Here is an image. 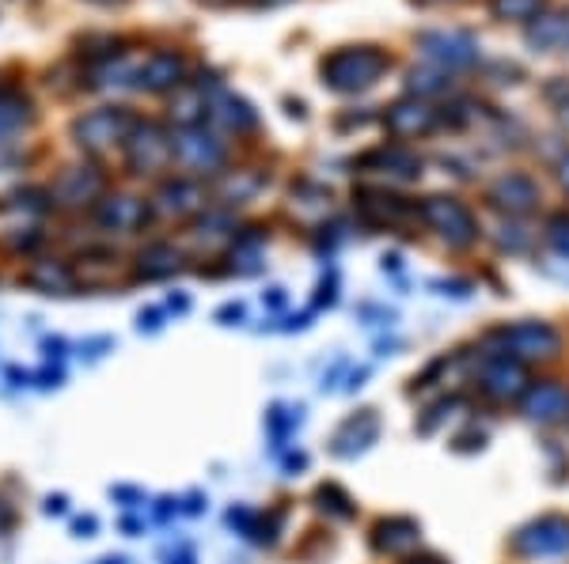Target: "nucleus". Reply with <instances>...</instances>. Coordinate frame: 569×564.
<instances>
[{
	"mask_svg": "<svg viewBox=\"0 0 569 564\" xmlns=\"http://www.w3.org/2000/svg\"><path fill=\"white\" fill-rule=\"evenodd\" d=\"M391 69V57L376 46H345L334 49L331 57H323L319 72H323V84L331 91H342V95H357V91H368L384 72Z\"/></svg>",
	"mask_w": 569,
	"mask_h": 564,
	"instance_id": "nucleus-1",
	"label": "nucleus"
},
{
	"mask_svg": "<svg viewBox=\"0 0 569 564\" xmlns=\"http://www.w3.org/2000/svg\"><path fill=\"white\" fill-rule=\"evenodd\" d=\"M490 356H509V360H550L562 348L555 326L547 322H516V326H501L486 337Z\"/></svg>",
	"mask_w": 569,
	"mask_h": 564,
	"instance_id": "nucleus-2",
	"label": "nucleus"
},
{
	"mask_svg": "<svg viewBox=\"0 0 569 564\" xmlns=\"http://www.w3.org/2000/svg\"><path fill=\"white\" fill-rule=\"evenodd\" d=\"M134 129H137V122L126 106H103V111H92V114H84V118H77L72 137H77V145L84 148V152H106V148L129 140Z\"/></svg>",
	"mask_w": 569,
	"mask_h": 564,
	"instance_id": "nucleus-3",
	"label": "nucleus"
},
{
	"mask_svg": "<svg viewBox=\"0 0 569 564\" xmlns=\"http://www.w3.org/2000/svg\"><path fill=\"white\" fill-rule=\"evenodd\" d=\"M422 220L448 246H471L475 235H478L471 209H467L464 202H456V197H441V194L425 197V202H422Z\"/></svg>",
	"mask_w": 569,
	"mask_h": 564,
	"instance_id": "nucleus-4",
	"label": "nucleus"
},
{
	"mask_svg": "<svg viewBox=\"0 0 569 564\" xmlns=\"http://www.w3.org/2000/svg\"><path fill=\"white\" fill-rule=\"evenodd\" d=\"M171 160L197 174L217 171L225 163V145L213 133H205V126H186L183 133L171 137Z\"/></svg>",
	"mask_w": 569,
	"mask_h": 564,
	"instance_id": "nucleus-5",
	"label": "nucleus"
},
{
	"mask_svg": "<svg viewBox=\"0 0 569 564\" xmlns=\"http://www.w3.org/2000/svg\"><path fill=\"white\" fill-rule=\"evenodd\" d=\"M418 49L441 69H467V65L478 61V43L464 31H422Z\"/></svg>",
	"mask_w": 569,
	"mask_h": 564,
	"instance_id": "nucleus-6",
	"label": "nucleus"
},
{
	"mask_svg": "<svg viewBox=\"0 0 569 564\" xmlns=\"http://www.w3.org/2000/svg\"><path fill=\"white\" fill-rule=\"evenodd\" d=\"M513 550L521 557H558L569 550V519L562 516H543L527 522L521 534L513 538Z\"/></svg>",
	"mask_w": 569,
	"mask_h": 564,
	"instance_id": "nucleus-7",
	"label": "nucleus"
},
{
	"mask_svg": "<svg viewBox=\"0 0 569 564\" xmlns=\"http://www.w3.org/2000/svg\"><path fill=\"white\" fill-rule=\"evenodd\" d=\"M126 148H129V168L137 174H152L171 160V140L163 137V129L152 126V122H145V126L129 133Z\"/></svg>",
	"mask_w": 569,
	"mask_h": 564,
	"instance_id": "nucleus-8",
	"label": "nucleus"
},
{
	"mask_svg": "<svg viewBox=\"0 0 569 564\" xmlns=\"http://www.w3.org/2000/svg\"><path fill=\"white\" fill-rule=\"evenodd\" d=\"M376 439H379V413L361 410V413H353L350 421L338 425V433L331 439V451L338 459H357V454H365Z\"/></svg>",
	"mask_w": 569,
	"mask_h": 564,
	"instance_id": "nucleus-9",
	"label": "nucleus"
},
{
	"mask_svg": "<svg viewBox=\"0 0 569 564\" xmlns=\"http://www.w3.org/2000/svg\"><path fill=\"white\" fill-rule=\"evenodd\" d=\"M482 394H490L493 402H509V398H521L527 391V371L521 360H509V356H490L482 368Z\"/></svg>",
	"mask_w": 569,
	"mask_h": 564,
	"instance_id": "nucleus-10",
	"label": "nucleus"
},
{
	"mask_svg": "<svg viewBox=\"0 0 569 564\" xmlns=\"http://www.w3.org/2000/svg\"><path fill=\"white\" fill-rule=\"evenodd\" d=\"M99 194H103V174H99L95 168H69L61 179L54 182V189H49L54 205H61V209L92 205Z\"/></svg>",
	"mask_w": 569,
	"mask_h": 564,
	"instance_id": "nucleus-11",
	"label": "nucleus"
},
{
	"mask_svg": "<svg viewBox=\"0 0 569 564\" xmlns=\"http://www.w3.org/2000/svg\"><path fill=\"white\" fill-rule=\"evenodd\" d=\"M490 202L498 205L509 217H524L539 205V186H535L527 174H501L490 186Z\"/></svg>",
	"mask_w": 569,
	"mask_h": 564,
	"instance_id": "nucleus-12",
	"label": "nucleus"
},
{
	"mask_svg": "<svg viewBox=\"0 0 569 564\" xmlns=\"http://www.w3.org/2000/svg\"><path fill=\"white\" fill-rule=\"evenodd\" d=\"M186 80V61L171 49H160L152 54L141 69L134 72V84L137 88H148V91H168V88H179Z\"/></svg>",
	"mask_w": 569,
	"mask_h": 564,
	"instance_id": "nucleus-13",
	"label": "nucleus"
},
{
	"mask_svg": "<svg viewBox=\"0 0 569 564\" xmlns=\"http://www.w3.org/2000/svg\"><path fill=\"white\" fill-rule=\"evenodd\" d=\"M387 129L395 133V137H425V133L436 129V111L422 99H402V103H395L391 111H387Z\"/></svg>",
	"mask_w": 569,
	"mask_h": 564,
	"instance_id": "nucleus-14",
	"label": "nucleus"
},
{
	"mask_svg": "<svg viewBox=\"0 0 569 564\" xmlns=\"http://www.w3.org/2000/svg\"><path fill=\"white\" fill-rule=\"evenodd\" d=\"M95 220H99V228H106V231H137L148 223V205L137 202V197H126V194L106 197V202L99 205Z\"/></svg>",
	"mask_w": 569,
	"mask_h": 564,
	"instance_id": "nucleus-15",
	"label": "nucleus"
},
{
	"mask_svg": "<svg viewBox=\"0 0 569 564\" xmlns=\"http://www.w3.org/2000/svg\"><path fill=\"white\" fill-rule=\"evenodd\" d=\"M361 171L391 174V179H418V174H422V160L402 145H384L361 160Z\"/></svg>",
	"mask_w": 569,
	"mask_h": 564,
	"instance_id": "nucleus-16",
	"label": "nucleus"
},
{
	"mask_svg": "<svg viewBox=\"0 0 569 564\" xmlns=\"http://www.w3.org/2000/svg\"><path fill=\"white\" fill-rule=\"evenodd\" d=\"M357 212L365 217L368 223L384 228V223H402L410 217V205L402 197L387 194V189H357Z\"/></svg>",
	"mask_w": 569,
	"mask_h": 564,
	"instance_id": "nucleus-17",
	"label": "nucleus"
},
{
	"mask_svg": "<svg viewBox=\"0 0 569 564\" xmlns=\"http://www.w3.org/2000/svg\"><path fill=\"white\" fill-rule=\"evenodd\" d=\"M569 410V394L566 387L558 383H539L532 391H524V417L527 421H539V425H550Z\"/></svg>",
	"mask_w": 569,
	"mask_h": 564,
	"instance_id": "nucleus-18",
	"label": "nucleus"
},
{
	"mask_svg": "<svg viewBox=\"0 0 569 564\" xmlns=\"http://www.w3.org/2000/svg\"><path fill=\"white\" fill-rule=\"evenodd\" d=\"M205 111H209V122L213 126H225V129H236V133H247L254 129V111L243 103V99L228 95V91H213L209 99H205Z\"/></svg>",
	"mask_w": 569,
	"mask_h": 564,
	"instance_id": "nucleus-19",
	"label": "nucleus"
},
{
	"mask_svg": "<svg viewBox=\"0 0 569 564\" xmlns=\"http://www.w3.org/2000/svg\"><path fill=\"white\" fill-rule=\"evenodd\" d=\"M373 542H376L379 553H407V550H414V545L422 542V527H418L414 519H402V516L384 519L376 527Z\"/></svg>",
	"mask_w": 569,
	"mask_h": 564,
	"instance_id": "nucleus-20",
	"label": "nucleus"
},
{
	"mask_svg": "<svg viewBox=\"0 0 569 564\" xmlns=\"http://www.w3.org/2000/svg\"><path fill=\"white\" fill-rule=\"evenodd\" d=\"M527 43L535 49H547V54H558V49H569V12H550L532 20L527 27Z\"/></svg>",
	"mask_w": 569,
	"mask_h": 564,
	"instance_id": "nucleus-21",
	"label": "nucleus"
},
{
	"mask_svg": "<svg viewBox=\"0 0 569 564\" xmlns=\"http://www.w3.org/2000/svg\"><path fill=\"white\" fill-rule=\"evenodd\" d=\"M31 122V103L12 88H0V145H12Z\"/></svg>",
	"mask_w": 569,
	"mask_h": 564,
	"instance_id": "nucleus-22",
	"label": "nucleus"
},
{
	"mask_svg": "<svg viewBox=\"0 0 569 564\" xmlns=\"http://www.w3.org/2000/svg\"><path fill=\"white\" fill-rule=\"evenodd\" d=\"M205 205V189L197 186V182H168V186L160 189V212H175V217H186V212L202 209Z\"/></svg>",
	"mask_w": 569,
	"mask_h": 564,
	"instance_id": "nucleus-23",
	"label": "nucleus"
},
{
	"mask_svg": "<svg viewBox=\"0 0 569 564\" xmlns=\"http://www.w3.org/2000/svg\"><path fill=\"white\" fill-rule=\"evenodd\" d=\"M179 265H183V254L175 251L171 243H156L141 251V258H137V277L145 280H160V277H171V273H179Z\"/></svg>",
	"mask_w": 569,
	"mask_h": 564,
	"instance_id": "nucleus-24",
	"label": "nucleus"
},
{
	"mask_svg": "<svg viewBox=\"0 0 569 564\" xmlns=\"http://www.w3.org/2000/svg\"><path fill=\"white\" fill-rule=\"evenodd\" d=\"M27 285L43 288V292H69V288L77 285V277H72V269L61 262H35L27 269Z\"/></svg>",
	"mask_w": 569,
	"mask_h": 564,
	"instance_id": "nucleus-25",
	"label": "nucleus"
},
{
	"mask_svg": "<svg viewBox=\"0 0 569 564\" xmlns=\"http://www.w3.org/2000/svg\"><path fill=\"white\" fill-rule=\"evenodd\" d=\"M543 4L547 0H490V12L498 20H521V23H532L543 15Z\"/></svg>",
	"mask_w": 569,
	"mask_h": 564,
	"instance_id": "nucleus-26",
	"label": "nucleus"
},
{
	"mask_svg": "<svg viewBox=\"0 0 569 564\" xmlns=\"http://www.w3.org/2000/svg\"><path fill=\"white\" fill-rule=\"evenodd\" d=\"M448 84L452 80L444 69H414L410 72V91H418V95H444Z\"/></svg>",
	"mask_w": 569,
	"mask_h": 564,
	"instance_id": "nucleus-27",
	"label": "nucleus"
},
{
	"mask_svg": "<svg viewBox=\"0 0 569 564\" xmlns=\"http://www.w3.org/2000/svg\"><path fill=\"white\" fill-rule=\"evenodd\" d=\"M88 269H95V273L84 280V285H106V280L114 277V269H118V262H114V254H88V258H80L77 273H88Z\"/></svg>",
	"mask_w": 569,
	"mask_h": 564,
	"instance_id": "nucleus-28",
	"label": "nucleus"
},
{
	"mask_svg": "<svg viewBox=\"0 0 569 564\" xmlns=\"http://www.w3.org/2000/svg\"><path fill=\"white\" fill-rule=\"evenodd\" d=\"M316 496H319V500H323V504H319V508L331 511V516H338V519H350V516H353L350 496H345L338 485H319V493H316Z\"/></svg>",
	"mask_w": 569,
	"mask_h": 564,
	"instance_id": "nucleus-29",
	"label": "nucleus"
},
{
	"mask_svg": "<svg viewBox=\"0 0 569 564\" xmlns=\"http://www.w3.org/2000/svg\"><path fill=\"white\" fill-rule=\"evenodd\" d=\"M259 186H262L259 174H232V179L225 182V197H232V202H247Z\"/></svg>",
	"mask_w": 569,
	"mask_h": 564,
	"instance_id": "nucleus-30",
	"label": "nucleus"
},
{
	"mask_svg": "<svg viewBox=\"0 0 569 564\" xmlns=\"http://www.w3.org/2000/svg\"><path fill=\"white\" fill-rule=\"evenodd\" d=\"M550 243L558 246V254H566V258H569V217L550 220Z\"/></svg>",
	"mask_w": 569,
	"mask_h": 564,
	"instance_id": "nucleus-31",
	"label": "nucleus"
},
{
	"mask_svg": "<svg viewBox=\"0 0 569 564\" xmlns=\"http://www.w3.org/2000/svg\"><path fill=\"white\" fill-rule=\"evenodd\" d=\"M160 326H163V311H160V307H148V311L137 314V330H141V334H145V330H148V334H156Z\"/></svg>",
	"mask_w": 569,
	"mask_h": 564,
	"instance_id": "nucleus-32",
	"label": "nucleus"
},
{
	"mask_svg": "<svg viewBox=\"0 0 569 564\" xmlns=\"http://www.w3.org/2000/svg\"><path fill=\"white\" fill-rule=\"evenodd\" d=\"M217 319H220V326H236V322L243 319V303H225L217 311Z\"/></svg>",
	"mask_w": 569,
	"mask_h": 564,
	"instance_id": "nucleus-33",
	"label": "nucleus"
},
{
	"mask_svg": "<svg viewBox=\"0 0 569 564\" xmlns=\"http://www.w3.org/2000/svg\"><path fill=\"white\" fill-rule=\"evenodd\" d=\"M111 345H114L111 337H95V342L80 345V356H88V360H99V356H103V348H111Z\"/></svg>",
	"mask_w": 569,
	"mask_h": 564,
	"instance_id": "nucleus-34",
	"label": "nucleus"
},
{
	"mask_svg": "<svg viewBox=\"0 0 569 564\" xmlns=\"http://www.w3.org/2000/svg\"><path fill=\"white\" fill-rule=\"evenodd\" d=\"M95 527H99L95 516H84V519L72 522V534H77V538H92V534H95Z\"/></svg>",
	"mask_w": 569,
	"mask_h": 564,
	"instance_id": "nucleus-35",
	"label": "nucleus"
},
{
	"mask_svg": "<svg viewBox=\"0 0 569 564\" xmlns=\"http://www.w3.org/2000/svg\"><path fill=\"white\" fill-rule=\"evenodd\" d=\"M160 508H156V522H168L171 519V511H175V500H171V496H160Z\"/></svg>",
	"mask_w": 569,
	"mask_h": 564,
	"instance_id": "nucleus-36",
	"label": "nucleus"
},
{
	"mask_svg": "<svg viewBox=\"0 0 569 564\" xmlns=\"http://www.w3.org/2000/svg\"><path fill=\"white\" fill-rule=\"evenodd\" d=\"M205 511V496L202 493H190L186 496V516H202Z\"/></svg>",
	"mask_w": 569,
	"mask_h": 564,
	"instance_id": "nucleus-37",
	"label": "nucleus"
},
{
	"mask_svg": "<svg viewBox=\"0 0 569 564\" xmlns=\"http://www.w3.org/2000/svg\"><path fill=\"white\" fill-rule=\"evenodd\" d=\"M65 496H46V516H65Z\"/></svg>",
	"mask_w": 569,
	"mask_h": 564,
	"instance_id": "nucleus-38",
	"label": "nucleus"
},
{
	"mask_svg": "<svg viewBox=\"0 0 569 564\" xmlns=\"http://www.w3.org/2000/svg\"><path fill=\"white\" fill-rule=\"evenodd\" d=\"M262 300L274 307V311H282V307H285V288H270V296H262Z\"/></svg>",
	"mask_w": 569,
	"mask_h": 564,
	"instance_id": "nucleus-39",
	"label": "nucleus"
},
{
	"mask_svg": "<svg viewBox=\"0 0 569 564\" xmlns=\"http://www.w3.org/2000/svg\"><path fill=\"white\" fill-rule=\"evenodd\" d=\"M38 387H61V371H38Z\"/></svg>",
	"mask_w": 569,
	"mask_h": 564,
	"instance_id": "nucleus-40",
	"label": "nucleus"
},
{
	"mask_svg": "<svg viewBox=\"0 0 569 564\" xmlns=\"http://www.w3.org/2000/svg\"><path fill=\"white\" fill-rule=\"evenodd\" d=\"M111 496H118V500H141V493H137V488H111Z\"/></svg>",
	"mask_w": 569,
	"mask_h": 564,
	"instance_id": "nucleus-41",
	"label": "nucleus"
},
{
	"mask_svg": "<svg viewBox=\"0 0 569 564\" xmlns=\"http://www.w3.org/2000/svg\"><path fill=\"white\" fill-rule=\"evenodd\" d=\"M308 467V454H288L285 459V470H304Z\"/></svg>",
	"mask_w": 569,
	"mask_h": 564,
	"instance_id": "nucleus-42",
	"label": "nucleus"
},
{
	"mask_svg": "<svg viewBox=\"0 0 569 564\" xmlns=\"http://www.w3.org/2000/svg\"><path fill=\"white\" fill-rule=\"evenodd\" d=\"M8 527H12V508H8V504L0 500V534H4Z\"/></svg>",
	"mask_w": 569,
	"mask_h": 564,
	"instance_id": "nucleus-43",
	"label": "nucleus"
},
{
	"mask_svg": "<svg viewBox=\"0 0 569 564\" xmlns=\"http://www.w3.org/2000/svg\"><path fill=\"white\" fill-rule=\"evenodd\" d=\"M171 307H175V311H190V300L186 296H171Z\"/></svg>",
	"mask_w": 569,
	"mask_h": 564,
	"instance_id": "nucleus-44",
	"label": "nucleus"
},
{
	"mask_svg": "<svg viewBox=\"0 0 569 564\" xmlns=\"http://www.w3.org/2000/svg\"><path fill=\"white\" fill-rule=\"evenodd\" d=\"M171 564H194V557H190V550H183V553H179V557L171 561Z\"/></svg>",
	"mask_w": 569,
	"mask_h": 564,
	"instance_id": "nucleus-45",
	"label": "nucleus"
},
{
	"mask_svg": "<svg viewBox=\"0 0 569 564\" xmlns=\"http://www.w3.org/2000/svg\"><path fill=\"white\" fill-rule=\"evenodd\" d=\"M558 174H562V182H566V186H569V156H566V160H562V171H558Z\"/></svg>",
	"mask_w": 569,
	"mask_h": 564,
	"instance_id": "nucleus-46",
	"label": "nucleus"
},
{
	"mask_svg": "<svg viewBox=\"0 0 569 564\" xmlns=\"http://www.w3.org/2000/svg\"><path fill=\"white\" fill-rule=\"evenodd\" d=\"M99 564H129L126 557H106V561H99Z\"/></svg>",
	"mask_w": 569,
	"mask_h": 564,
	"instance_id": "nucleus-47",
	"label": "nucleus"
},
{
	"mask_svg": "<svg viewBox=\"0 0 569 564\" xmlns=\"http://www.w3.org/2000/svg\"><path fill=\"white\" fill-rule=\"evenodd\" d=\"M418 564H444V561H436V557H425V561H418Z\"/></svg>",
	"mask_w": 569,
	"mask_h": 564,
	"instance_id": "nucleus-48",
	"label": "nucleus"
},
{
	"mask_svg": "<svg viewBox=\"0 0 569 564\" xmlns=\"http://www.w3.org/2000/svg\"><path fill=\"white\" fill-rule=\"evenodd\" d=\"M209 4H225V0H209Z\"/></svg>",
	"mask_w": 569,
	"mask_h": 564,
	"instance_id": "nucleus-49",
	"label": "nucleus"
},
{
	"mask_svg": "<svg viewBox=\"0 0 569 564\" xmlns=\"http://www.w3.org/2000/svg\"><path fill=\"white\" fill-rule=\"evenodd\" d=\"M266 4H282V0H266Z\"/></svg>",
	"mask_w": 569,
	"mask_h": 564,
	"instance_id": "nucleus-50",
	"label": "nucleus"
},
{
	"mask_svg": "<svg viewBox=\"0 0 569 564\" xmlns=\"http://www.w3.org/2000/svg\"><path fill=\"white\" fill-rule=\"evenodd\" d=\"M99 4H106V0H99Z\"/></svg>",
	"mask_w": 569,
	"mask_h": 564,
	"instance_id": "nucleus-51",
	"label": "nucleus"
}]
</instances>
